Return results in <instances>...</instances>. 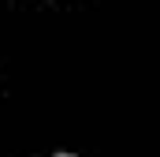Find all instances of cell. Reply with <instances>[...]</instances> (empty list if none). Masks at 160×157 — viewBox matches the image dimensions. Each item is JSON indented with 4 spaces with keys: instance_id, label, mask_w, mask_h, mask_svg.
I'll use <instances>...</instances> for the list:
<instances>
[{
    "instance_id": "6da1fadb",
    "label": "cell",
    "mask_w": 160,
    "mask_h": 157,
    "mask_svg": "<svg viewBox=\"0 0 160 157\" xmlns=\"http://www.w3.org/2000/svg\"><path fill=\"white\" fill-rule=\"evenodd\" d=\"M60 157H71V154H60Z\"/></svg>"
}]
</instances>
